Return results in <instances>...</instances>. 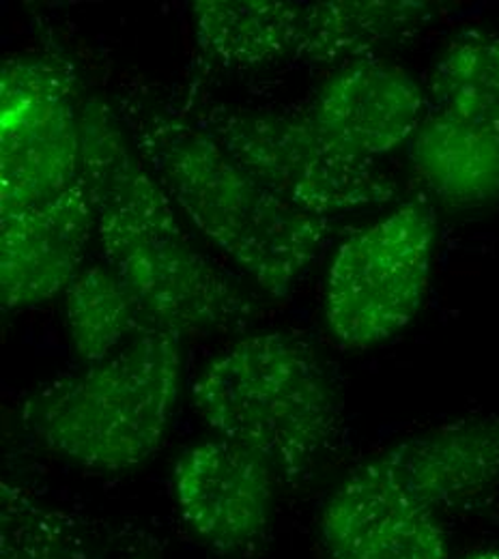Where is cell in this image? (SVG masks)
I'll list each match as a JSON object with an SVG mask.
<instances>
[{
  "label": "cell",
  "instance_id": "cell-1",
  "mask_svg": "<svg viewBox=\"0 0 499 559\" xmlns=\"http://www.w3.org/2000/svg\"><path fill=\"white\" fill-rule=\"evenodd\" d=\"M78 123V177L95 210L106 265L134 293L151 328L179 338L243 328L254 301L192 243L110 104L88 97Z\"/></svg>",
  "mask_w": 499,
  "mask_h": 559
},
{
  "label": "cell",
  "instance_id": "cell-2",
  "mask_svg": "<svg viewBox=\"0 0 499 559\" xmlns=\"http://www.w3.org/2000/svg\"><path fill=\"white\" fill-rule=\"evenodd\" d=\"M132 136L188 219L268 295L286 297L317 259L328 219L290 207L194 123L134 110Z\"/></svg>",
  "mask_w": 499,
  "mask_h": 559
},
{
  "label": "cell",
  "instance_id": "cell-3",
  "mask_svg": "<svg viewBox=\"0 0 499 559\" xmlns=\"http://www.w3.org/2000/svg\"><path fill=\"white\" fill-rule=\"evenodd\" d=\"M192 405L215 437L252 450L288 485L312 476L343 421L328 366L286 332L252 334L222 350L197 377Z\"/></svg>",
  "mask_w": 499,
  "mask_h": 559
},
{
  "label": "cell",
  "instance_id": "cell-4",
  "mask_svg": "<svg viewBox=\"0 0 499 559\" xmlns=\"http://www.w3.org/2000/svg\"><path fill=\"white\" fill-rule=\"evenodd\" d=\"M179 336L153 330L104 361L33 390L20 407L48 454L97 474L132 472L166 441L179 396Z\"/></svg>",
  "mask_w": 499,
  "mask_h": 559
},
{
  "label": "cell",
  "instance_id": "cell-5",
  "mask_svg": "<svg viewBox=\"0 0 499 559\" xmlns=\"http://www.w3.org/2000/svg\"><path fill=\"white\" fill-rule=\"evenodd\" d=\"M435 246L437 217L423 201L390 211L338 246L323 295L338 347L372 349L412 325L427 299Z\"/></svg>",
  "mask_w": 499,
  "mask_h": 559
},
{
  "label": "cell",
  "instance_id": "cell-6",
  "mask_svg": "<svg viewBox=\"0 0 499 559\" xmlns=\"http://www.w3.org/2000/svg\"><path fill=\"white\" fill-rule=\"evenodd\" d=\"M199 128L278 199L308 215L328 219L396 197L394 181L375 162L336 148L308 115L215 106L203 112Z\"/></svg>",
  "mask_w": 499,
  "mask_h": 559
},
{
  "label": "cell",
  "instance_id": "cell-7",
  "mask_svg": "<svg viewBox=\"0 0 499 559\" xmlns=\"http://www.w3.org/2000/svg\"><path fill=\"white\" fill-rule=\"evenodd\" d=\"M80 106L66 61L20 55L0 68V213L63 194L80 170Z\"/></svg>",
  "mask_w": 499,
  "mask_h": 559
},
{
  "label": "cell",
  "instance_id": "cell-8",
  "mask_svg": "<svg viewBox=\"0 0 499 559\" xmlns=\"http://www.w3.org/2000/svg\"><path fill=\"white\" fill-rule=\"evenodd\" d=\"M276 480L259 454L214 437L181 454L173 490L183 523L203 547L219 558L246 559L268 543Z\"/></svg>",
  "mask_w": 499,
  "mask_h": 559
},
{
  "label": "cell",
  "instance_id": "cell-9",
  "mask_svg": "<svg viewBox=\"0 0 499 559\" xmlns=\"http://www.w3.org/2000/svg\"><path fill=\"white\" fill-rule=\"evenodd\" d=\"M323 559H450L439 512L423 503L375 454L323 503Z\"/></svg>",
  "mask_w": 499,
  "mask_h": 559
},
{
  "label": "cell",
  "instance_id": "cell-10",
  "mask_svg": "<svg viewBox=\"0 0 499 559\" xmlns=\"http://www.w3.org/2000/svg\"><path fill=\"white\" fill-rule=\"evenodd\" d=\"M95 210L78 177L63 194L0 213V306L28 310L66 293L82 272Z\"/></svg>",
  "mask_w": 499,
  "mask_h": 559
},
{
  "label": "cell",
  "instance_id": "cell-11",
  "mask_svg": "<svg viewBox=\"0 0 499 559\" xmlns=\"http://www.w3.org/2000/svg\"><path fill=\"white\" fill-rule=\"evenodd\" d=\"M306 115L336 148L375 162L416 136L428 115L427 91L401 66L366 59L330 75Z\"/></svg>",
  "mask_w": 499,
  "mask_h": 559
},
{
  "label": "cell",
  "instance_id": "cell-12",
  "mask_svg": "<svg viewBox=\"0 0 499 559\" xmlns=\"http://www.w3.org/2000/svg\"><path fill=\"white\" fill-rule=\"evenodd\" d=\"M379 454L428 508L456 512L499 487V414L441 424Z\"/></svg>",
  "mask_w": 499,
  "mask_h": 559
},
{
  "label": "cell",
  "instance_id": "cell-13",
  "mask_svg": "<svg viewBox=\"0 0 499 559\" xmlns=\"http://www.w3.org/2000/svg\"><path fill=\"white\" fill-rule=\"evenodd\" d=\"M0 559H164L143 527L97 519L0 485Z\"/></svg>",
  "mask_w": 499,
  "mask_h": 559
},
{
  "label": "cell",
  "instance_id": "cell-14",
  "mask_svg": "<svg viewBox=\"0 0 499 559\" xmlns=\"http://www.w3.org/2000/svg\"><path fill=\"white\" fill-rule=\"evenodd\" d=\"M437 17L423 0H319L304 2L293 59L310 66H349L403 44Z\"/></svg>",
  "mask_w": 499,
  "mask_h": 559
},
{
  "label": "cell",
  "instance_id": "cell-15",
  "mask_svg": "<svg viewBox=\"0 0 499 559\" xmlns=\"http://www.w3.org/2000/svg\"><path fill=\"white\" fill-rule=\"evenodd\" d=\"M409 159L445 207L478 210L499 201V136L478 126L428 110L409 142Z\"/></svg>",
  "mask_w": 499,
  "mask_h": 559
},
{
  "label": "cell",
  "instance_id": "cell-16",
  "mask_svg": "<svg viewBox=\"0 0 499 559\" xmlns=\"http://www.w3.org/2000/svg\"><path fill=\"white\" fill-rule=\"evenodd\" d=\"M301 13L304 2L290 0H199L194 39L215 66L259 68L295 55Z\"/></svg>",
  "mask_w": 499,
  "mask_h": 559
},
{
  "label": "cell",
  "instance_id": "cell-17",
  "mask_svg": "<svg viewBox=\"0 0 499 559\" xmlns=\"http://www.w3.org/2000/svg\"><path fill=\"white\" fill-rule=\"evenodd\" d=\"M66 323L73 357L97 364L144 332H153L143 306L108 265L84 267L66 290Z\"/></svg>",
  "mask_w": 499,
  "mask_h": 559
},
{
  "label": "cell",
  "instance_id": "cell-18",
  "mask_svg": "<svg viewBox=\"0 0 499 559\" xmlns=\"http://www.w3.org/2000/svg\"><path fill=\"white\" fill-rule=\"evenodd\" d=\"M439 110L499 136V35L483 28L456 33L437 55L427 88Z\"/></svg>",
  "mask_w": 499,
  "mask_h": 559
},
{
  "label": "cell",
  "instance_id": "cell-19",
  "mask_svg": "<svg viewBox=\"0 0 499 559\" xmlns=\"http://www.w3.org/2000/svg\"><path fill=\"white\" fill-rule=\"evenodd\" d=\"M463 559H499V549H480Z\"/></svg>",
  "mask_w": 499,
  "mask_h": 559
}]
</instances>
